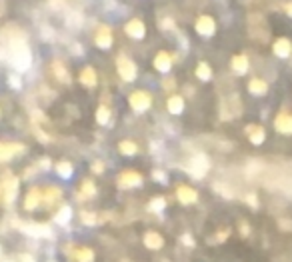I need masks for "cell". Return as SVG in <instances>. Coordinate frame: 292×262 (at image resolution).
Here are the masks:
<instances>
[{"instance_id": "cell-34", "label": "cell", "mask_w": 292, "mask_h": 262, "mask_svg": "<svg viewBox=\"0 0 292 262\" xmlns=\"http://www.w3.org/2000/svg\"><path fill=\"white\" fill-rule=\"evenodd\" d=\"M152 176H154V180H158V182H164V180H166L164 172H160V170H154V172H152Z\"/></svg>"}, {"instance_id": "cell-4", "label": "cell", "mask_w": 292, "mask_h": 262, "mask_svg": "<svg viewBox=\"0 0 292 262\" xmlns=\"http://www.w3.org/2000/svg\"><path fill=\"white\" fill-rule=\"evenodd\" d=\"M22 208H24V212H28V214H34L36 210H40V208H42V188L30 186L28 192L24 194Z\"/></svg>"}, {"instance_id": "cell-5", "label": "cell", "mask_w": 292, "mask_h": 262, "mask_svg": "<svg viewBox=\"0 0 292 262\" xmlns=\"http://www.w3.org/2000/svg\"><path fill=\"white\" fill-rule=\"evenodd\" d=\"M230 238H232V226L222 224V226L214 228L206 236V244L208 246H222V244H226Z\"/></svg>"}, {"instance_id": "cell-18", "label": "cell", "mask_w": 292, "mask_h": 262, "mask_svg": "<svg viewBox=\"0 0 292 262\" xmlns=\"http://www.w3.org/2000/svg\"><path fill=\"white\" fill-rule=\"evenodd\" d=\"M170 66H172V58H170V54H168V52H158V54H156V58H154V68H156V70H160V72H168V70H170Z\"/></svg>"}, {"instance_id": "cell-26", "label": "cell", "mask_w": 292, "mask_h": 262, "mask_svg": "<svg viewBox=\"0 0 292 262\" xmlns=\"http://www.w3.org/2000/svg\"><path fill=\"white\" fill-rule=\"evenodd\" d=\"M56 172H58V176H60V178L68 180V178L74 174V168H72V164H70V162H66V160H60V162L56 164Z\"/></svg>"}, {"instance_id": "cell-16", "label": "cell", "mask_w": 292, "mask_h": 262, "mask_svg": "<svg viewBox=\"0 0 292 262\" xmlns=\"http://www.w3.org/2000/svg\"><path fill=\"white\" fill-rule=\"evenodd\" d=\"M2 192H4V202H12L16 198V192H18V178H10L2 184Z\"/></svg>"}, {"instance_id": "cell-19", "label": "cell", "mask_w": 292, "mask_h": 262, "mask_svg": "<svg viewBox=\"0 0 292 262\" xmlns=\"http://www.w3.org/2000/svg\"><path fill=\"white\" fill-rule=\"evenodd\" d=\"M248 90H250V94H254V96H262V94H266L268 84H266L262 78H252V80L248 82Z\"/></svg>"}, {"instance_id": "cell-38", "label": "cell", "mask_w": 292, "mask_h": 262, "mask_svg": "<svg viewBox=\"0 0 292 262\" xmlns=\"http://www.w3.org/2000/svg\"><path fill=\"white\" fill-rule=\"evenodd\" d=\"M50 2H52V8H56V10L62 8V0H50Z\"/></svg>"}, {"instance_id": "cell-6", "label": "cell", "mask_w": 292, "mask_h": 262, "mask_svg": "<svg viewBox=\"0 0 292 262\" xmlns=\"http://www.w3.org/2000/svg\"><path fill=\"white\" fill-rule=\"evenodd\" d=\"M220 112H222V118H224V120L236 118V116L242 112V102H240V99H238L236 94H232V96L224 99L222 100V108H220Z\"/></svg>"}, {"instance_id": "cell-31", "label": "cell", "mask_w": 292, "mask_h": 262, "mask_svg": "<svg viewBox=\"0 0 292 262\" xmlns=\"http://www.w3.org/2000/svg\"><path fill=\"white\" fill-rule=\"evenodd\" d=\"M96 120H98V124H108V120H110V110H108L106 106H98Z\"/></svg>"}, {"instance_id": "cell-25", "label": "cell", "mask_w": 292, "mask_h": 262, "mask_svg": "<svg viewBox=\"0 0 292 262\" xmlns=\"http://www.w3.org/2000/svg\"><path fill=\"white\" fill-rule=\"evenodd\" d=\"M52 72L56 74V78H58L60 82H64V84L66 82H70V74H68V70L62 66V62H58V60L52 62Z\"/></svg>"}, {"instance_id": "cell-1", "label": "cell", "mask_w": 292, "mask_h": 262, "mask_svg": "<svg viewBox=\"0 0 292 262\" xmlns=\"http://www.w3.org/2000/svg\"><path fill=\"white\" fill-rule=\"evenodd\" d=\"M64 262H96L98 254L96 248L90 244H80V242H66L60 250Z\"/></svg>"}, {"instance_id": "cell-30", "label": "cell", "mask_w": 292, "mask_h": 262, "mask_svg": "<svg viewBox=\"0 0 292 262\" xmlns=\"http://www.w3.org/2000/svg\"><path fill=\"white\" fill-rule=\"evenodd\" d=\"M164 206H166V200H164L163 196L152 198V200L148 202V210H150V212H156V214H158V212H163Z\"/></svg>"}, {"instance_id": "cell-17", "label": "cell", "mask_w": 292, "mask_h": 262, "mask_svg": "<svg viewBox=\"0 0 292 262\" xmlns=\"http://www.w3.org/2000/svg\"><path fill=\"white\" fill-rule=\"evenodd\" d=\"M272 50H274V54H276V56H280V58L290 56V50H292L290 40H288V38H278V40L274 42Z\"/></svg>"}, {"instance_id": "cell-28", "label": "cell", "mask_w": 292, "mask_h": 262, "mask_svg": "<svg viewBox=\"0 0 292 262\" xmlns=\"http://www.w3.org/2000/svg\"><path fill=\"white\" fill-rule=\"evenodd\" d=\"M236 226H238V234H240V238H244V240H246V238H250V236H252V226H250V222H248L246 218H240Z\"/></svg>"}, {"instance_id": "cell-36", "label": "cell", "mask_w": 292, "mask_h": 262, "mask_svg": "<svg viewBox=\"0 0 292 262\" xmlns=\"http://www.w3.org/2000/svg\"><path fill=\"white\" fill-rule=\"evenodd\" d=\"M102 170H104V164H102V162H94V164H92V172H98V174H100Z\"/></svg>"}, {"instance_id": "cell-37", "label": "cell", "mask_w": 292, "mask_h": 262, "mask_svg": "<svg viewBox=\"0 0 292 262\" xmlns=\"http://www.w3.org/2000/svg\"><path fill=\"white\" fill-rule=\"evenodd\" d=\"M164 88H168V90H170V88H174V80H172V78L164 80Z\"/></svg>"}, {"instance_id": "cell-27", "label": "cell", "mask_w": 292, "mask_h": 262, "mask_svg": "<svg viewBox=\"0 0 292 262\" xmlns=\"http://www.w3.org/2000/svg\"><path fill=\"white\" fill-rule=\"evenodd\" d=\"M118 150H120V154H124V156H132V154L138 152V146H136L132 140H122V142L118 144Z\"/></svg>"}, {"instance_id": "cell-14", "label": "cell", "mask_w": 292, "mask_h": 262, "mask_svg": "<svg viewBox=\"0 0 292 262\" xmlns=\"http://www.w3.org/2000/svg\"><path fill=\"white\" fill-rule=\"evenodd\" d=\"M124 32L128 34L130 38H142V36H144V32H146L144 22H142V20H138V18L130 20L128 24L124 26Z\"/></svg>"}, {"instance_id": "cell-23", "label": "cell", "mask_w": 292, "mask_h": 262, "mask_svg": "<svg viewBox=\"0 0 292 262\" xmlns=\"http://www.w3.org/2000/svg\"><path fill=\"white\" fill-rule=\"evenodd\" d=\"M168 110H170V114H180L184 110V99L178 96V94L170 96L168 99Z\"/></svg>"}, {"instance_id": "cell-10", "label": "cell", "mask_w": 292, "mask_h": 262, "mask_svg": "<svg viewBox=\"0 0 292 262\" xmlns=\"http://www.w3.org/2000/svg\"><path fill=\"white\" fill-rule=\"evenodd\" d=\"M24 146L16 144V142H0V162H6L10 158H14L18 152H22Z\"/></svg>"}, {"instance_id": "cell-3", "label": "cell", "mask_w": 292, "mask_h": 262, "mask_svg": "<svg viewBox=\"0 0 292 262\" xmlns=\"http://www.w3.org/2000/svg\"><path fill=\"white\" fill-rule=\"evenodd\" d=\"M142 182H144V176L140 172H136V170H124L116 178V186L122 188V190L138 188V186H142Z\"/></svg>"}, {"instance_id": "cell-13", "label": "cell", "mask_w": 292, "mask_h": 262, "mask_svg": "<svg viewBox=\"0 0 292 262\" xmlns=\"http://www.w3.org/2000/svg\"><path fill=\"white\" fill-rule=\"evenodd\" d=\"M214 30H216L214 18H210V16H200V18L196 20V32L200 34V36H212Z\"/></svg>"}, {"instance_id": "cell-24", "label": "cell", "mask_w": 292, "mask_h": 262, "mask_svg": "<svg viewBox=\"0 0 292 262\" xmlns=\"http://www.w3.org/2000/svg\"><path fill=\"white\" fill-rule=\"evenodd\" d=\"M206 168H208V162H206V156H202V154H198L194 160H192V174L194 176H202L204 172H206Z\"/></svg>"}, {"instance_id": "cell-32", "label": "cell", "mask_w": 292, "mask_h": 262, "mask_svg": "<svg viewBox=\"0 0 292 262\" xmlns=\"http://www.w3.org/2000/svg\"><path fill=\"white\" fill-rule=\"evenodd\" d=\"M80 218H82V220H84V222H86L88 226H94V224L98 222L96 214H92V212H86V210H84V212L80 214Z\"/></svg>"}, {"instance_id": "cell-20", "label": "cell", "mask_w": 292, "mask_h": 262, "mask_svg": "<svg viewBox=\"0 0 292 262\" xmlns=\"http://www.w3.org/2000/svg\"><path fill=\"white\" fill-rule=\"evenodd\" d=\"M246 134H248V138H250V142H252L254 146L262 144V142H264V136H266L262 126H248V128H246Z\"/></svg>"}, {"instance_id": "cell-12", "label": "cell", "mask_w": 292, "mask_h": 262, "mask_svg": "<svg viewBox=\"0 0 292 262\" xmlns=\"http://www.w3.org/2000/svg\"><path fill=\"white\" fill-rule=\"evenodd\" d=\"M94 42H96L98 48H104V50H108V48L112 46V32H110V28H108L106 24L98 26L96 38H94Z\"/></svg>"}, {"instance_id": "cell-39", "label": "cell", "mask_w": 292, "mask_h": 262, "mask_svg": "<svg viewBox=\"0 0 292 262\" xmlns=\"http://www.w3.org/2000/svg\"><path fill=\"white\" fill-rule=\"evenodd\" d=\"M284 10H286V12H288V14L292 16V2H288V4L284 6Z\"/></svg>"}, {"instance_id": "cell-2", "label": "cell", "mask_w": 292, "mask_h": 262, "mask_svg": "<svg viewBox=\"0 0 292 262\" xmlns=\"http://www.w3.org/2000/svg\"><path fill=\"white\" fill-rule=\"evenodd\" d=\"M142 246L150 252H163L166 248V236H164L160 230L156 228H148L142 232Z\"/></svg>"}, {"instance_id": "cell-11", "label": "cell", "mask_w": 292, "mask_h": 262, "mask_svg": "<svg viewBox=\"0 0 292 262\" xmlns=\"http://www.w3.org/2000/svg\"><path fill=\"white\" fill-rule=\"evenodd\" d=\"M98 194V188L96 184H94V180H90V178H86V180H82V184H80V188H78V200L82 202V200H92V198Z\"/></svg>"}, {"instance_id": "cell-15", "label": "cell", "mask_w": 292, "mask_h": 262, "mask_svg": "<svg viewBox=\"0 0 292 262\" xmlns=\"http://www.w3.org/2000/svg\"><path fill=\"white\" fill-rule=\"evenodd\" d=\"M274 126L282 134H292V114H286V112L278 114L276 120H274Z\"/></svg>"}, {"instance_id": "cell-9", "label": "cell", "mask_w": 292, "mask_h": 262, "mask_svg": "<svg viewBox=\"0 0 292 262\" xmlns=\"http://www.w3.org/2000/svg\"><path fill=\"white\" fill-rule=\"evenodd\" d=\"M128 102L136 112H144V110H148V108H150L152 99H150V94H148V92H144V90H136V92H132V94H130Z\"/></svg>"}, {"instance_id": "cell-21", "label": "cell", "mask_w": 292, "mask_h": 262, "mask_svg": "<svg viewBox=\"0 0 292 262\" xmlns=\"http://www.w3.org/2000/svg\"><path fill=\"white\" fill-rule=\"evenodd\" d=\"M80 82H82L84 86H94V84H96V72H94L92 66H86V68L80 72Z\"/></svg>"}, {"instance_id": "cell-33", "label": "cell", "mask_w": 292, "mask_h": 262, "mask_svg": "<svg viewBox=\"0 0 292 262\" xmlns=\"http://www.w3.org/2000/svg\"><path fill=\"white\" fill-rule=\"evenodd\" d=\"M278 228L284 230V232L292 230V220H288V218H278Z\"/></svg>"}, {"instance_id": "cell-29", "label": "cell", "mask_w": 292, "mask_h": 262, "mask_svg": "<svg viewBox=\"0 0 292 262\" xmlns=\"http://www.w3.org/2000/svg\"><path fill=\"white\" fill-rule=\"evenodd\" d=\"M196 76H198L200 80H210V78H212L210 66L206 64V62H200V64L196 66Z\"/></svg>"}, {"instance_id": "cell-7", "label": "cell", "mask_w": 292, "mask_h": 262, "mask_svg": "<svg viewBox=\"0 0 292 262\" xmlns=\"http://www.w3.org/2000/svg\"><path fill=\"white\" fill-rule=\"evenodd\" d=\"M174 194H176V200L182 206H192V204H196V200H198V192H196L192 186H188V184H178L176 190H174Z\"/></svg>"}, {"instance_id": "cell-8", "label": "cell", "mask_w": 292, "mask_h": 262, "mask_svg": "<svg viewBox=\"0 0 292 262\" xmlns=\"http://www.w3.org/2000/svg\"><path fill=\"white\" fill-rule=\"evenodd\" d=\"M116 70L122 76V80H126V82H132L136 78V64L126 56H118L116 58Z\"/></svg>"}, {"instance_id": "cell-22", "label": "cell", "mask_w": 292, "mask_h": 262, "mask_svg": "<svg viewBox=\"0 0 292 262\" xmlns=\"http://www.w3.org/2000/svg\"><path fill=\"white\" fill-rule=\"evenodd\" d=\"M232 70H234L236 74H244V72L248 70V58H246L244 54L234 56V58H232Z\"/></svg>"}, {"instance_id": "cell-35", "label": "cell", "mask_w": 292, "mask_h": 262, "mask_svg": "<svg viewBox=\"0 0 292 262\" xmlns=\"http://www.w3.org/2000/svg\"><path fill=\"white\" fill-rule=\"evenodd\" d=\"M10 86H14V88H20V78H16V76H10Z\"/></svg>"}]
</instances>
